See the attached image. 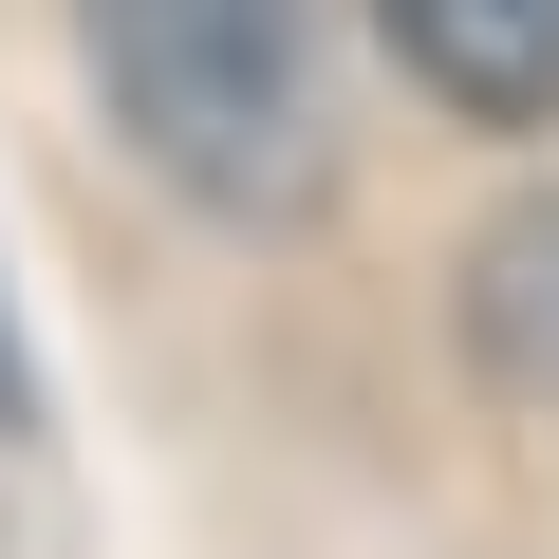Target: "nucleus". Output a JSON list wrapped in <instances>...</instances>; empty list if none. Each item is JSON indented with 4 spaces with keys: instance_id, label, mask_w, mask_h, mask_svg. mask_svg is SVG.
I'll list each match as a JSON object with an SVG mask.
<instances>
[{
    "instance_id": "nucleus-1",
    "label": "nucleus",
    "mask_w": 559,
    "mask_h": 559,
    "mask_svg": "<svg viewBox=\"0 0 559 559\" xmlns=\"http://www.w3.org/2000/svg\"><path fill=\"white\" fill-rule=\"evenodd\" d=\"M75 38L112 75V131L224 205V224H299L336 187V75H318V0H75Z\"/></svg>"
},
{
    "instance_id": "nucleus-4",
    "label": "nucleus",
    "mask_w": 559,
    "mask_h": 559,
    "mask_svg": "<svg viewBox=\"0 0 559 559\" xmlns=\"http://www.w3.org/2000/svg\"><path fill=\"white\" fill-rule=\"evenodd\" d=\"M0 429H38V373H20V318H0Z\"/></svg>"
},
{
    "instance_id": "nucleus-3",
    "label": "nucleus",
    "mask_w": 559,
    "mask_h": 559,
    "mask_svg": "<svg viewBox=\"0 0 559 559\" xmlns=\"http://www.w3.org/2000/svg\"><path fill=\"white\" fill-rule=\"evenodd\" d=\"M466 355H485V392L559 411V187H522V205L466 242Z\"/></svg>"
},
{
    "instance_id": "nucleus-2",
    "label": "nucleus",
    "mask_w": 559,
    "mask_h": 559,
    "mask_svg": "<svg viewBox=\"0 0 559 559\" xmlns=\"http://www.w3.org/2000/svg\"><path fill=\"white\" fill-rule=\"evenodd\" d=\"M466 131H559V0H373Z\"/></svg>"
}]
</instances>
